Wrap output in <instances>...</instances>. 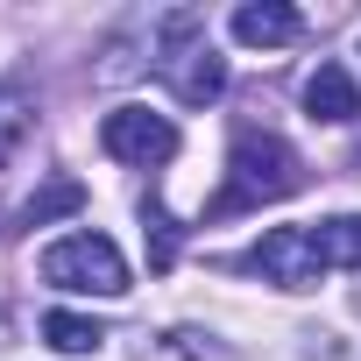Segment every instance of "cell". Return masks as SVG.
<instances>
[{"mask_svg":"<svg viewBox=\"0 0 361 361\" xmlns=\"http://www.w3.org/2000/svg\"><path fill=\"white\" fill-rule=\"evenodd\" d=\"M305 185V156L283 142V135H262V128H241L234 149H227V192L213 199V213H241V206H276Z\"/></svg>","mask_w":361,"mask_h":361,"instance_id":"obj_1","label":"cell"},{"mask_svg":"<svg viewBox=\"0 0 361 361\" xmlns=\"http://www.w3.org/2000/svg\"><path fill=\"white\" fill-rule=\"evenodd\" d=\"M43 283L78 290V298H121V290H128V255H121L106 234L78 227V234H64V241L43 248Z\"/></svg>","mask_w":361,"mask_h":361,"instance_id":"obj_2","label":"cell"},{"mask_svg":"<svg viewBox=\"0 0 361 361\" xmlns=\"http://www.w3.org/2000/svg\"><path fill=\"white\" fill-rule=\"evenodd\" d=\"M163 29H170V50H163V71H170L177 99H185V106H213V99L227 92V57H220V50L206 43L199 15H170Z\"/></svg>","mask_w":361,"mask_h":361,"instance_id":"obj_3","label":"cell"},{"mask_svg":"<svg viewBox=\"0 0 361 361\" xmlns=\"http://www.w3.org/2000/svg\"><path fill=\"white\" fill-rule=\"evenodd\" d=\"M248 269H255L262 283H276V290H312L333 262H326V248H319V227H269V234L255 241Z\"/></svg>","mask_w":361,"mask_h":361,"instance_id":"obj_4","label":"cell"},{"mask_svg":"<svg viewBox=\"0 0 361 361\" xmlns=\"http://www.w3.org/2000/svg\"><path fill=\"white\" fill-rule=\"evenodd\" d=\"M99 142L114 163H135V170H156L177 156V121L170 114H149V106H114L99 121Z\"/></svg>","mask_w":361,"mask_h":361,"instance_id":"obj_5","label":"cell"},{"mask_svg":"<svg viewBox=\"0 0 361 361\" xmlns=\"http://www.w3.org/2000/svg\"><path fill=\"white\" fill-rule=\"evenodd\" d=\"M305 114L326 121V128L361 121V85H354V71H347V64H319V71L305 78Z\"/></svg>","mask_w":361,"mask_h":361,"instance_id":"obj_6","label":"cell"},{"mask_svg":"<svg viewBox=\"0 0 361 361\" xmlns=\"http://www.w3.org/2000/svg\"><path fill=\"white\" fill-rule=\"evenodd\" d=\"M234 43H248V50H283V43H298V8H283V0H248V8H234Z\"/></svg>","mask_w":361,"mask_h":361,"instance_id":"obj_7","label":"cell"},{"mask_svg":"<svg viewBox=\"0 0 361 361\" xmlns=\"http://www.w3.org/2000/svg\"><path fill=\"white\" fill-rule=\"evenodd\" d=\"M29 128H36V99H29L15 78H0V163L29 142Z\"/></svg>","mask_w":361,"mask_h":361,"instance_id":"obj_8","label":"cell"},{"mask_svg":"<svg viewBox=\"0 0 361 361\" xmlns=\"http://www.w3.org/2000/svg\"><path fill=\"white\" fill-rule=\"evenodd\" d=\"M43 340H50L57 354H92L106 333H99V319H85V312H50V319H43Z\"/></svg>","mask_w":361,"mask_h":361,"instance_id":"obj_9","label":"cell"},{"mask_svg":"<svg viewBox=\"0 0 361 361\" xmlns=\"http://www.w3.org/2000/svg\"><path fill=\"white\" fill-rule=\"evenodd\" d=\"M78 206H85V185H78V177H57V185H43L22 206V227H50L57 213H78Z\"/></svg>","mask_w":361,"mask_h":361,"instance_id":"obj_10","label":"cell"},{"mask_svg":"<svg viewBox=\"0 0 361 361\" xmlns=\"http://www.w3.org/2000/svg\"><path fill=\"white\" fill-rule=\"evenodd\" d=\"M319 248H326L333 269H361V213H333L319 227Z\"/></svg>","mask_w":361,"mask_h":361,"instance_id":"obj_11","label":"cell"},{"mask_svg":"<svg viewBox=\"0 0 361 361\" xmlns=\"http://www.w3.org/2000/svg\"><path fill=\"white\" fill-rule=\"evenodd\" d=\"M142 227H149V269H170L177 262V227L156 199H142Z\"/></svg>","mask_w":361,"mask_h":361,"instance_id":"obj_12","label":"cell"}]
</instances>
